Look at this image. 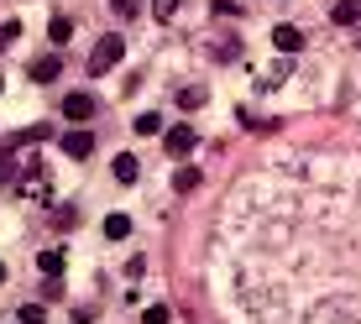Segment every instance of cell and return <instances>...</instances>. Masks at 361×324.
<instances>
[{
    "label": "cell",
    "instance_id": "obj_1",
    "mask_svg": "<svg viewBox=\"0 0 361 324\" xmlns=\"http://www.w3.org/2000/svg\"><path fill=\"white\" fill-rule=\"evenodd\" d=\"M121 58H126V37H99L94 53H90V73H94V79H105Z\"/></svg>",
    "mask_w": 361,
    "mask_h": 324
},
{
    "label": "cell",
    "instance_id": "obj_2",
    "mask_svg": "<svg viewBox=\"0 0 361 324\" xmlns=\"http://www.w3.org/2000/svg\"><path fill=\"white\" fill-rule=\"evenodd\" d=\"M58 147H63V157H94V136L90 131H63V142H58Z\"/></svg>",
    "mask_w": 361,
    "mask_h": 324
},
{
    "label": "cell",
    "instance_id": "obj_3",
    "mask_svg": "<svg viewBox=\"0 0 361 324\" xmlns=\"http://www.w3.org/2000/svg\"><path fill=\"white\" fill-rule=\"evenodd\" d=\"M163 142H168V152H173V157H189V152H194V126H173Z\"/></svg>",
    "mask_w": 361,
    "mask_h": 324
},
{
    "label": "cell",
    "instance_id": "obj_4",
    "mask_svg": "<svg viewBox=\"0 0 361 324\" xmlns=\"http://www.w3.org/2000/svg\"><path fill=\"white\" fill-rule=\"evenodd\" d=\"M272 47H283V53H298V47H304V32L283 21V27H272Z\"/></svg>",
    "mask_w": 361,
    "mask_h": 324
},
{
    "label": "cell",
    "instance_id": "obj_5",
    "mask_svg": "<svg viewBox=\"0 0 361 324\" xmlns=\"http://www.w3.org/2000/svg\"><path fill=\"white\" fill-rule=\"evenodd\" d=\"M63 116L68 120H90L94 116V94H68L63 99Z\"/></svg>",
    "mask_w": 361,
    "mask_h": 324
},
{
    "label": "cell",
    "instance_id": "obj_6",
    "mask_svg": "<svg viewBox=\"0 0 361 324\" xmlns=\"http://www.w3.org/2000/svg\"><path fill=\"white\" fill-rule=\"evenodd\" d=\"M37 272H42V278H58V272H63V246H47V251H37Z\"/></svg>",
    "mask_w": 361,
    "mask_h": 324
},
{
    "label": "cell",
    "instance_id": "obj_7",
    "mask_svg": "<svg viewBox=\"0 0 361 324\" xmlns=\"http://www.w3.org/2000/svg\"><path fill=\"white\" fill-rule=\"evenodd\" d=\"M58 73H63V63H58L53 53H47V58H37V63H32V79H37V84H53Z\"/></svg>",
    "mask_w": 361,
    "mask_h": 324
},
{
    "label": "cell",
    "instance_id": "obj_8",
    "mask_svg": "<svg viewBox=\"0 0 361 324\" xmlns=\"http://www.w3.org/2000/svg\"><path fill=\"white\" fill-rule=\"evenodd\" d=\"M335 21H341V27H356L361 21V0H335V11H330Z\"/></svg>",
    "mask_w": 361,
    "mask_h": 324
},
{
    "label": "cell",
    "instance_id": "obj_9",
    "mask_svg": "<svg viewBox=\"0 0 361 324\" xmlns=\"http://www.w3.org/2000/svg\"><path fill=\"white\" fill-rule=\"evenodd\" d=\"M131 131H136V136H157V131H163V116H157V110H147V116L131 120Z\"/></svg>",
    "mask_w": 361,
    "mask_h": 324
},
{
    "label": "cell",
    "instance_id": "obj_10",
    "mask_svg": "<svg viewBox=\"0 0 361 324\" xmlns=\"http://www.w3.org/2000/svg\"><path fill=\"white\" fill-rule=\"evenodd\" d=\"M105 235L110 241H126L131 235V215H105Z\"/></svg>",
    "mask_w": 361,
    "mask_h": 324
},
{
    "label": "cell",
    "instance_id": "obj_11",
    "mask_svg": "<svg viewBox=\"0 0 361 324\" xmlns=\"http://www.w3.org/2000/svg\"><path fill=\"white\" fill-rule=\"evenodd\" d=\"M173 189H178V194H194V189H199V168H178V173H173Z\"/></svg>",
    "mask_w": 361,
    "mask_h": 324
},
{
    "label": "cell",
    "instance_id": "obj_12",
    "mask_svg": "<svg viewBox=\"0 0 361 324\" xmlns=\"http://www.w3.org/2000/svg\"><path fill=\"white\" fill-rule=\"evenodd\" d=\"M47 37H53V42L63 47L68 37H73V21H68V16H53V21H47Z\"/></svg>",
    "mask_w": 361,
    "mask_h": 324
},
{
    "label": "cell",
    "instance_id": "obj_13",
    "mask_svg": "<svg viewBox=\"0 0 361 324\" xmlns=\"http://www.w3.org/2000/svg\"><path fill=\"white\" fill-rule=\"evenodd\" d=\"M136 173H142V168H136V157L121 152V157H116V178H121V183H136Z\"/></svg>",
    "mask_w": 361,
    "mask_h": 324
},
{
    "label": "cell",
    "instance_id": "obj_14",
    "mask_svg": "<svg viewBox=\"0 0 361 324\" xmlns=\"http://www.w3.org/2000/svg\"><path fill=\"white\" fill-rule=\"evenodd\" d=\"M178 105L183 110H199V105H204V89H199V84H194V89H178Z\"/></svg>",
    "mask_w": 361,
    "mask_h": 324
},
{
    "label": "cell",
    "instance_id": "obj_15",
    "mask_svg": "<svg viewBox=\"0 0 361 324\" xmlns=\"http://www.w3.org/2000/svg\"><path fill=\"white\" fill-rule=\"evenodd\" d=\"M152 16L157 21H173V16H178V0H152Z\"/></svg>",
    "mask_w": 361,
    "mask_h": 324
},
{
    "label": "cell",
    "instance_id": "obj_16",
    "mask_svg": "<svg viewBox=\"0 0 361 324\" xmlns=\"http://www.w3.org/2000/svg\"><path fill=\"white\" fill-rule=\"evenodd\" d=\"M21 324H47V314H42V304H27V309H21Z\"/></svg>",
    "mask_w": 361,
    "mask_h": 324
},
{
    "label": "cell",
    "instance_id": "obj_17",
    "mask_svg": "<svg viewBox=\"0 0 361 324\" xmlns=\"http://www.w3.org/2000/svg\"><path fill=\"white\" fill-rule=\"evenodd\" d=\"M11 178H16V157L0 152V183H11Z\"/></svg>",
    "mask_w": 361,
    "mask_h": 324
},
{
    "label": "cell",
    "instance_id": "obj_18",
    "mask_svg": "<svg viewBox=\"0 0 361 324\" xmlns=\"http://www.w3.org/2000/svg\"><path fill=\"white\" fill-rule=\"evenodd\" d=\"M16 37H21V27H16V21H0V47H11Z\"/></svg>",
    "mask_w": 361,
    "mask_h": 324
},
{
    "label": "cell",
    "instance_id": "obj_19",
    "mask_svg": "<svg viewBox=\"0 0 361 324\" xmlns=\"http://www.w3.org/2000/svg\"><path fill=\"white\" fill-rule=\"evenodd\" d=\"M142 324H168V309H163V304H152V309L142 314Z\"/></svg>",
    "mask_w": 361,
    "mask_h": 324
},
{
    "label": "cell",
    "instance_id": "obj_20",
    "mask_svg": "<svg viewBox=\"0 0 361 324\" xmlns=\"http://www.w3.org/2000/svg\"><path fill=\"white\" fill-rule=\"evenodd\" d=\"M215 16H235V0H215Z\"/></svg>",
    "mask_w": 361,
    "mask_h": 324
},
{
    "label": "cell",
    "instance_id": "obj_21",
    "mask_svg": "<svg viewBox=\"0 0 361 324\" xmlns=\"http://www.w3.org/2000/svg\"><path fill=\"white\" fill-rule=\"evenodd\" d=\"M116 6H121V16H131V11H136V0H116Z\"/></svg>",
    "mask_w": 361,
    "mask_h": 324
},
{
    "label": "cell",
    "instance_id": "obj_22",
    "mask_svg": "<svg viewBox=\"0 0 361 324\" xmlns=\"http://www.w3.org/2000/svg\"><path fill=\"white\" fill-rule=\"evenodd\" d=\"M0 282H6V261H0Z\"/></svg>",
    "mask_w": 361,
    "mask_h": 324
},
{
    "label": "cell",
    "instance_id": "obj_23",
    "mask_svg": "<svg viewBox=\"0 0 361 324\" xmlns=\"http://www.w3.org/2000/svg\"><path fill=\"white\" fill-rule=\"evenodd\" d=\"M0 89H6V84H0Z\"/></svg>",
    "mask_w": 361,
    "mask_h": 324
}]
</instances>
